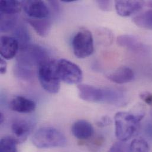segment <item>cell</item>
Masks as SVG:
<instances>
[{
  "label": "cell",
  "instance_id": "obj_1",
  "mask_svg": "<svg viewBox=\"0 0 152 152\" xmlns=\"http://www.w3.org/2000/svg\"><path fill=\"white\" fill-rule=\"evenodd\" d=\"M32 142L40 149L64 147L67 143L64 134L52 127H43L37 130L33 136Z\"/></svg>",
  "mask_w": 152,
  "mask_h": 152
},
{
  "label": "cell",
  "instance_id": "obj_2",
  "mask_svg": "<svg viewBox=\"0 0 152 152\" xmlns=\"http://www.w3.org/2000/svg\"><path fill=\"white\" fill-rule=\"evenodd\" d=\"M49 60L46 50L36 45L30 44L20 49L17 55V64L31 69L34 67L39 68Z\"/></svg>",
  "mask_w": 152,
  "mask_h": 152
},
{
  "label": "cell",
  "instance_id": "obj_3",
  "mask_svg": "<svg viewBox=\"0 0 152 152\" xmlns=\"http://www.w3.org/2000/svg\"><path fill=\"white\" fill-rule=\"evenodd\" d=\"M38 78L43 88L52 94H57L61 88V78L58 73L56 62L49 60L38 68Z\"/></svg>",
  "mask_w": 152,
  "mask_h": 152
},
{
  "label": "cell",
  "instance_id": "obj_4",
  "mask_svg": "<svg viewBox=\"0 0 152 152\" xmlns=\"http://www.w3.org/2000/svg\"><path fill=\"white\" fill-rule=\"evenodd\" d=\"M114 120L115 136L120 141L124 142L133 136L139 123L131 112H118L115 115Z\"/></svg>",
  "mask_w": 152,
  "mask_h": 152
},
{
  "label": "cell",
  "instance_id": "obj_5",
  "mask_svg": "<svg viewBox=\"0 0 152 152\" xmlns=\"http://www.w3.org/2000/svg\"><path fill=\"white\" fill-rule=\"evenodd\" d=\"M73 52L76 58H86L94 50V39L92 33L86 29H81L74 37L72 42Z\"/></svg>",
  "mask_w": 152,
  "mask_h": 152
},
{
  "label": "cell",
  "instance_id": "obj_6",
  "mask_svg": "<svg viewBox=\"0 0 152 152\" xmlns=\"http://www.w3.org/2000/svg\"><path fill=\"white\" fill-rule=\"evenodd\" d=\"M56 68L61 80L64 82L69 84H78L83 77L80 68L74 62L61 59L56 61Z\"/></svg>",
  "mask_w": 152,
  "mask_h": 152
},
{
  "label": "cell",
  "instance_id": "obj_7",
  "mask_svg": "<svg viewBox=\"0 0 152 152\" xmlns=\"http://www.w3.org/2000/svg\"><path fill=\"white\" fill-rule=\"evenodd\" d=\"M79 96L80 99L95 103H107L109 89L99 88L88 84L77 85Z\"/></svg>",
  "mask_w": 152,
  "mask_h": 152
},
{
  "label": "cell",
  "instance_id": "obj_8",
  "mask_svg": "<svg viewBox=\"0 0 152 152\" xmlns=\"http://www.w3.org/2000/svg\"><path fill=\"white\" fill-rule=\"evenodd\" d=\"M23 8L30 18H48L50 10L42 1L30 0L22 1Z\"/></svg>",
  "mask_w": 152,
  "mask_h": 152
},
{
  "label": "cell",
  "instance_id": "obj_9",
  "mask_svg": "<svg viewBox=\"0 0 152 152\" xmlns=\"http://www.w3.org/2000/svg\"><path fill=\"white\" fill-rule=\"evenodd\" d=\"M18 42L13 37L2 36L0 39V53L5 60H10L16 56L19 52Z\"/></svg>",
  "mask_w": 152,
  "mask_h": 152
},
{
  "label": "cell",
  "instance_id": "obj_10",
  "mask_svg": "<svg viewBox=\"0 0 152 152\" xmlns=\"http://www.w3.org/2000/svg\"><path fill=\"white\" fill-rule=\"evenodd\" d=\"M144 2L140 1H116L115 8L117 14L121 17H129L139 11L143 7Z\"/></svg>",
  "mask_w": 152,
  "mask_h": 152
},
{
  "label": "cell",
  "instance_id": "obj_11",
  "mask_svg": "<svg viewBox=\"0 0 152 152\" xmlns=\"http://www.w3.org/2000/svg\"><path fill=\"white\" fill-rule=\"evenodd\" d=\"M10 108L19 113L28 114L33 112L36 104L33 100L22 96H16L14 97L10 102Z\"/></svg>",
  "mask_w": 152,
  "mask_h": 152
},
{
  "label": "cell",
  "instance_id": "obj_12",
  "mask_svg": "<svg viewBox=\"0 0 152 152\" xmlns=\"http://www.w3.org/2000/svg\"><path fill=\"white\" fill-rule=\"evenodd\" d=\"M11 130L14 134L12 137L17 144L24 142L31 131V125L24 120H15L11 126Z\"/></svg>",
  "mask_w": 152,
  "mask_h": 152
},
{
  "label": "cell",
  "instance_id": "obj_13",
  "mask_svg": "<svg viewBox=\"0 0 152 152\" xmlns=\"http://www.w3.org/2000/svg\"><path fill=\"white\" fill-rule=\"evenodd\" d=\"M72 133L76 139L80 140H85L92 137L94 130L92 124L88 121L80 120L73 124Z\"/></svg>",
  "mask_w": 152,
  "mask_h": 152
},
{
  "label": "cell",
  "instance_id": "obj_14",
  "mask_svg": "<svg viewBox=\"0 0 152 152\" xmlns=\"http://www.w3.org/2000/svg\"><path fill=\"white\" fill-rule=\"evenodd\" d=\"M117 43L119 46L133 51L138 52L145 49L144 44L138 38L130 34H123L118 36Z\"/></svg>",
  "mask_w": 152,
  "mask_h": 152
},
{
  "label": "cell",
  "instance_id": "obj_15",
  "mask_svg": "<svg viewBox=\"0 0 152 152\" xmlns=\"http://www.w3.org/2000/svg\"><path fill=\"white\" fill-rule=\"evenodd\" d=\"M107 77L109 80L114 83L123 84L133 80L134 77V74L132 69L124 66L118 68Z\"/></svg>",
  "mask_w": 152,
  "mask_h": 152
},
{
  "label": "cell",
  "instance_id": "obj_16",
  "mask_svg": "<svg viewBox=\"0 0 152 152\" xmlns=\"http://www.w3.org/2000/svg\"><path fill=\"white\" fill-rule=\"evenodd\" d=\"M28 23L34 28L37 34L42 37L47 36L52 27L51 20L48 18H27Z\"/></svg>",
  "mask_w": 152,
  "mask_h": 152
},
{
  "label": "cell",
  "instance_id": "obj_17",
  "mask_svg": "<svg viewBox=\"0 0 152 152\" xmlns=\"http://www.w3.org/2000/svg\"><path fill=\"white\" fill-rule=\"evenodd\" d=\"M13 34V37L16 39L19 44L20 49L30 45V34L27 27L24 24L21 23L17 25L14 29Z\"/></svg>",
  "mask_w": 152,
  "mask_h": 152
},
{
  "label": "cell",
  "instance_id": "obj_18",
  "mask_svg": "<svg viewBox=\"0 0 152 152\" xmlns=\"http://www.w3.org/2000/svg\"><path fill=\"white\" fill-rule=\"evenodd\" d=\"M133 21L136 26L140 28L152 30V9L136 15L133 18Z\"/></svg>",
  "mask_w": 152,
  "mask_h": 152
},
{
  "label": "cell",
  "instance_id": "obj_19",
  "mask_svg": "<svg viewBox=\"0 0 152 152\" xmlns=\"http://www.w3.org/2000/svg\"><path fill=\"white\" fill-rule=\"evenodd\" d=\"M0 17V30L1 32H7L14 30L17 26L18 20L17 14L1 13Z\"/></svg>",
  "mask_w": 152,
  "mask_h": 152
},
{
  "label": "cell",
  "instance_id": "obj_20",
  "mask_svg": "<svg viewBox=\"0 0 152 152\" xmlns=\"http://www.w3.org/2000/svg\"><path fill=\"white\" fill-rule=\"evenodd\" d=\"M1 13L7 14H17L23 8L22 1L15 0H2L0 2Z\"/></svg>",
  "mask_w": 152,
  "mask_h": 152
},
{
  "label": "cell",
  "instance_id": "obj_21",
  "mask_svg": "<svg viewBox=\"0 0 152 152\" xmlns=\"http://www.w3.org/2000/svg\"><path fill=\"white\" fill-rule=\"evenodd\" d=\"M17 143L12 137H5L1 140L0 152H18Z\"/></svg>",
  "mask_w": 152,
  "mask_h": 152
},
{
  "label": "cell",
  "instance_id": "obj_22",
  "mask_svg": "<svg viewBox=\"0 0 152 152\" xmlns=\"http://www.w3.org/2000/svg\"><path fill=\"white\" fill-rule=\"evenodd\" d=\"M14 74L23 80H30L34 75L33 69L18 64L14 66Z\"/></svg>",
  "mask_w": 152,
  "mask_h": 152
},
{
  "label": "cell",
  "instance_id": "obj_23",
  "mask_svg": "<svg viewBox=\"0 0 152 152\" xmlns=\"http://www.w3.org/2000/svg\"><path fill=\"white\" fill-rule=\"evenodd\" d=\"M131 152H149V146L146 141L142 139H134L130 145Z\"/></svg>",
  "mask_w": 152,
  "mask_h": 152
},
{
  "label": "cell",
  "instance_id": "obj_24",
  "mask_svg": "<svg viewBox=\"0 0 152 152\" xmlns=\"http://www.w3.org/2000/svg\"><path fill=\"white\" fill-rule=\"evenodd\" d=\"M108 152H131L130 146L124 142H118L115 143Z\"/></svg>",
  "mask_w": 152,
  "mask_h": 152
},
{
  "label": "cell",
  "instance_id": "obj_25",
  "mask_svg": "<svg viewBox=\"0 0 152 152\" xmlns=\"http://www.w3.org/2000/svg\"><path fill=\"white\" fill-rule=\"evenodd\" d=\"M140 98L142 100H143L146 104L149 106L152 107V94L148 92L145 91L142 92L140 94Z\"/></svg>",
  "mask_w": 152,
  "mask_h": 152
},
{
  "label": "cell",
  "instance_id": "obj_26",
  "mask_svg": "<svg viewBox=\"0 0 152 152\" xmlns=\"http://www.w3.org/2000/svg\"><path fill=\"white\" fill-rule=\"evenodd\" d=\"M96 4H98L99 8L102 11H110L111 9V1H96Z\"/></svg>",
  "mask_w": 152,
  "mask_h": 152
},
{
  "label": "cell",
  "instance_id": "obj_27",
  "mask_svg": "<svg viewBox=\"0 0 152 152\" xmlns=\"http://www.w3.org/2000/svg\"><path fill=\"white\" fill-rule=\"evenodd\" d=\"M7 69V64L5 61V59L2 58L0 59V73L2 75H4L6 73Z\"/></svg>",
  "mask_w": 152,
  "mask_h": 152
},
{
  "label": "cell",
  "instance_id": "obj_28",
  "mask_svg": "<svg viewBox=\"0 0 152 152\" xmlns=\"http://www.w3.org/2000/svg\"><path fill=\"white\" fill-rule=\"evenodd\" d=\"M110 119L108 118L104 117L103 118H102L98 123V126L99 127H102V126H105L106 125H108L110 123Z\"/></svg>",
  "mask_w": 152,
  "mask_h": 152
},
{
  "label": "cell",
  "instance_id": "obj_29",
  "mask_svg": "<svg viewBox=\"0 0 152 152\" xmlns=\"http://www.w3.org/2000/svg\"><path fill=\"white\" fill-rule=\"evenodd\" d=\"M5 121V116L3 113H0V123L1 124H2Z\"/></svg>",
  "mask_w": 152,
  "mask_h": 152
},
{
  "label": "cell",
  "instance_id": "obj_30",
  "mask_svg": "<svg viewBox=\"0 0 152 152\" xmlns=\"http://www.w3.org/2000/svg\"><path fill=\"white\" fill-rule=\"evenodd\" d=\"M62 1L64 2H72L75 1V0H62Z\"/></svg>",
  "mask_w": 152,
  "mask_h": 152
},
{
  "label": "cell",
  "instance_id": "obj_31",
  "mask_svg": "<svg viewBox=\"0 0 152 152\" xmlns=\"http://www.w3.org/2000/svg\"><path fill=\"white\" fill-rule=\"evenodd\" d=\"M148 4H149V6L151 7L152 9V1H149V2H148Z\"/></svg>",
  "mask_w": 152,
  "mask_h": 152
}]
</instances>
